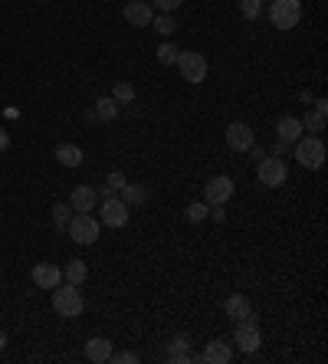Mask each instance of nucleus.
Returning a JSON list of instances; mask_svg holds the SVG:
<instances>
[{"instance_id":"obj_1","label":"nucleus","mask_w":328,"mask_h":364,"mask_svg":"<svg viewBox=\"0 0 328 364\" xmlns=\"http://www.w3.org/2000/svg\"><path fill=\"white\" fill-rule=\"evenodd\" d=\"M83 292H79V286H73V282H59L56 289H53V312H56L59 318H79L83 315Z\"/></svg>"},{"instance_id":"obj_2","label":"nucleus","mask_w":328,"mask_h":364,"mask_svg":"<svg viewBox=\"0 0 328 364\" xmlns=\"http://www.w3.org/2000/svg\"><path fill=\"white\" fill-rule=\"evenodd\" d=\"M292 151H296V161L309 171H319L325 164V144H322L319 134H302L299 142L292 144Z\"/></svg>"},{"instance_id":"obj_3","label":"nucleus","mask_w":328,"mask_h":364,"mask_svg":"<svg viewBox=\"0 0 328 364\" xmlns=\"http://www.w3.org/2000/svg\"><path fill=\"white\" fill-rule=\"evenodd\" d=\"M302 20V4L299 0H272L269 7V23L276 30H292Z\"/></svg>"},{"instance_id":"obj_4","label":"nucleus","mask_w":328,"mask_h":364,"mask_svg":"<svg viewBox=\"0 0 328 364\" xmlns=\"http://www.w3.org/2000/svg\"><path fill=\"white\" fill-rule=\"evenodd\" d=\"M66 233H69L73 243H79V246H92V243L99 240V220H95L92 213H73Z\"/></svg>"},{"instance_id":"obj_5","label":"nucleus","mask_w":328,"mask_h":364,"mask_svg":"<svg viewBox=\"0 0 328 364\" xmlns=\"http://www.w3.org/2000/svg\"><path fill=\"white\" fill-rule=\"evenodd\" d=\"M178 69H181V79H188L190 86H200V82L207 79V73H210L204 53H194V49L181 53V56H178Z\"/></svg>"},{"instance_id":"obj_6","label":"nucleus","mask_w":328,"mask_h":364,"mask_svg":"<svg viewBox=\"0 0 328 364\" xmlns=\"http://www.w3.org/2000/svg\"><path fill=\"white\" fill-rule=\"evenodd\" d=\"M256 177H260L262 187H282L286 177H289V164L282 161V158H260Z\"/></svg>"},{"instance_id":"obj_7","label":"nucleus","mask_w":328,"mask_h":364,"mask_svg":"<svg viewBox=\"0 0 328 364\" xmlns=\"http://www.w3.org/2000/svg\"><path fill=\"white\" fill-rule=\"evenodd\" d=\"M233 194H236V184H233V177H226V174H217V177H210V181L204 184V203L207 207L230 203Z\"/></svg>"},{"instance_id":"obj_8","label":"nucleus","mask_w":328,"mask_h":364,"mask_svg":"<svg viewBox=\"0 0 328 364\" xmlns=\"http://www.w3.org/2000/svg\"><path fill=\"white\" fill-rule=\"evenodd\" d=\"M128 203L122 201V197H102V207H99V220L105 223V227H112V230H119V227H125L128 223Z\"/></svg>"},{"instance_id":"obj_9","label":"nucleus","mask_w":328,"mask_h":364,"mask_svg":"<svg viewBox=\"0 0 328 364\" xmlns=\"http://www.w3.org/2000/svg\"><path fill=\"white\" fill-rule=\"evenodd\" d=\"M233 341L243 355H256L262 345V335L256 328V318H246V322H236V332H233Z\"/></svg>"},{"instance_id":"obj_10","label":"nucleus","mask_w":328,"mask_h":364,"mask_svg":"<svg viewBox=\"0 0 328 364\" xmlns=\"http://www.w3.org/2000/svg\"><path fill=\"white\" fill-rule=\"evenodd\" d=\"M226 144H230V151H250L256 144L253 128L246 122H230V128H226Z\"/></svg>"},{"instance_id":"obj_11","label":"nucleus","mask_w":328,"mask_h":364,"mask_svg":"<svg viewBox=\"0 0 328 364\" xmlns=\"http://www.w3.org/2000/svg\"><path fill=\"white\" fill-rule=\"evenodd\" d=\"M69 207H73L75 213H92L95 207H99V191H95V187H89V184L75 187V191L69 194Z\"/></svg>"},{"instance_id":"obj_12","label":"nucleus","mask_w":328,"mask_h":364,"mask_svg":"<svg viewBox=\"0 0 328 364\" xmlns=\"http://www.w3.org/2000/svg\"><path fill=\"white\" fill-rule=\"evenodd\" d=\"M125 20H128L131 27H151L154 7H151L148 0H128V4H125Z\"/></svg>"},{"instance_id":"obj_13","label":"nucleus","mask_w":328,"mask_h":364,"mask_svg":"<svg viewBox=\"0 0 328 364\" xmlns=\"http://www.w3.org/2000/svg\"><path fill=\"white\" fill-rule=\"evenodd\" d=\"M302 122L296 115H282L279 122H276V138H279V144H286V148H289V144H296L302 138Z\"/></svg>"},{"instance_id":"obj_14","label":"nucleus","mask_w":328,"mask_h":364,"mask_svg":"<svg viewBox=\"0 0 328 364\" xmlns=\"http://www.w3.org/2000/svg\"><path fill=\"white\" fill-rule=\"evenodd\" d=\"M33 282H37V289H56L63 282V269L53 266V263H37L33 266Z\"/></svg>"},{"instance_id":"obj_15","label":"nucleus","mask_w":328,"mask_h":364,"mask_svg":"<svg viewBox=\"0 0 328 364\" xmlns=\"http://www.w3.org/2000/svg\"><path fill=\"white\" fill-rule=\"evenodd\" d=\"M230 358H233L230 341H210V345L204 348V355H197V361H204V364H230Z\"/></svg>"},{"instance_id":"obj_16","label":"nucleus","mask_w":328,"mask_h":364,"mask_svg":"<svg viewBox=\"0 0 328 364\" xmlns=\"http://www.w3.org/2000/svg\"><path fill=\"white\" fill-rule=\"evenodd\" d=\"M109 355H112V341H109L105 335H92L89 341H85V358H89L92 364H105Z\"/></svg>"},{"instance_id":"obj_17","label":"nucleus","mask_w":328,"mask_h":364,"mask_svg":"<svg viewBox=\"0 0 328 364\" xmlns=\"http://www.w3.org/2000/svg\"><path fill=\"white\" fill-rule=\"evenodd\" d=\"M224 312L233 318V322H246V318H256V315H253V306H250V299H246V296H230V299L224 302Z\"/></svg>"},{"instance_id":"obj_18","label":"nucleus","mask_w":328,"mask_h":364,"mask_svg":"<svg viewBox=\"0 0 328 364\" xmlns=\"http://www.w3.org/2000/svg\"><path fill=\"white\" fill-rule=\"evenodd\" d=\"M56 161L63 164V168H79V164L85 161L83 158V148L79 144H69V142H63V144H56Z\"/></svg>"},{"instance_id":"obj_19","label":"nucleus","mask_w":328,"mask_h":364,"mask_svg":"<svg viewBox=\"0 0 328 364\" xmlns=\"http://www.w3.org/2000/svg\"><path fill=\"white\" fill-rule=\"evenodd\" d=\"M188 348H190V335H178L174 341H171V348H168V361H174V364L194 361V355H188Z\"/></svg>"},{"instance_id":"obj_20","label":"nucleus","mask_w":328,"mask_h":364,"mask_svg":"<svg viewBox=\"0 0 328 364\" xmlns=\"http://www.w3.org/2000/svg\"><path fill=\"white\" fill-rule=\"evenodd\" d=\"M63 279L66 282H73V286H83L85 279H89V266H85L83 259H73V263H66L63 266Z\"/></svg>"},{"instance_id":"obj_21","label":"nucleus","mask_w":328,"mask_h":364,"mask_svg":"<svg viewBox=\"0 0 328 364\" xmlns=\"http://www.w3.org/2000/svg\"><path fill=\"white\" fill-rule=\"evenodd\" d=\"M92 115L99 118V122H115V118H119V102H115L112 96L99 99V102H95V108H92Z\"/></svg>"},{"instance_id":"obj_22","label":"nucleus","mask_w":328,"mask_h":364,"mask_svg":"<svg viewBox=\"0 0 328 364\" xmlns=\"http://www.w3.org/2000/svg\"><path fill=\"white\" fill-rule=\"evenodd\" d=\"M122 201L128 203V207H141V203L148 201V191H145L141 184H128V181H125V187H122Z\"/></svg>"},{"instance_id":"obj_23","label":"nucleus","mask_w":328,"mask_h":364,"mask_svg":"<svg viewBox=\"0 0 328 364\" xmlns=\"http://www.w3.org/2000/svg\"><path fill=\"white\" fill-rule=\"evenodd\" d=\"M325 118H328V112H322V108H315V112H309L305 118H299L302 122V132H309V134H319V132H325Z\"/></svg>"},{"instance_id":"obj_24","label":"nucleus","mask_w":328,"mask_h":364,"mask_svg":"<svg viewBox=\"0 0 328 364\" xmlns=\"http://www.w3.org/2000/svg\"><path fill=\"white\" fill-rule=\"evenodd\" d=\"M112 99L119 102V106H128V102H135V86H131L128 79H119L112 86Z\"/></svg>"},{"instance_id":"obj_25","label":"nucleus","mask_w":328,"mask_h":364,"mask_svg":"<svg viewBox=\"0 0 328 364\" xmlns=\"http://www.w3.org/2000/svg\"><path fill=\"white\" fill-rule=\"evenodd\" d=\"M154 56H158V63H164V66H174L178 63V56H181V49L171 43V39H164L158 49H154Z\"/></svg>"},{"instance_id":"obj_26","label":"nucleus","mask_w":328,"mask_h":364,"mask_svg":"<svg viewBox=\"0 0 328 364\" xmlns=\"http://www.w3.org/2000/svg\"><path fill=\"white\" fill-rule=\"evenodd\" d=\"M69 220H73V207H69V201H66V203H53V223H56V230H66Z\"/></svg>"},{"instance_id":"obj_27","label":"nucleus","mask_w":328,"mask_h":364,"mask_svg":"<svg viewBox=\"0 0 328 364\" xmlns=\"http://www.w3.org/2000/svg\"><path fill=\"white\" fill-rule=\"evenodd\" d=\"M151 27L158 30L161 37H174V30H178V23H174V17H171V13H158V17L151 20Z\"/></svg>"},{"instance_id":"obj_28","label":"nucleus","mask_w":328,"mask_h":364,"mask_svg":"<svg viewBox=\"0 0 328 364\" xmlns=\"http://www.w3.org/2000/svg\"><path fill=\"white\" fill-rule=\"evenodd\" d=\"M207 213H210V207H207L204 201H194V203H188L184 217H188L190 223H200V220H207Z\"/></svg>"},{"instance_id":"obj_29","label":"nucleus","mask_w":328,"mask_h":364,"mask_svg":"<svg viewBox=\"0 0 328 364\" xmlns=\"http://www.w3.org/2000/svg\"><path fill=\"white\" fill-rule=\"evenodd\" d=\"M240 13H243V20H260L262 0H240Z\"/></svg>"},{"instance_id":"obj_30","label":"nucleus","mask_w":328,"mask_h":364,"mask_svg":"<svg viewBox=\"0 0 328 364\" xmlns=\"http://www.w3.org/2000/svg\"><path fill=\"white\" fill-rule=\"evenodd\" d=\"M109 361H115V364H138V355H135V351H112Z\"/></svg>"},{"instance_id":"obj_31","label":"nucleus","mask_w":328,"mask_h":364,"mask_svg":"<svg viewBox=\"0 0 328 364\" xmlns=\"http://www.w3.org/2000/svg\"><path fill=\"white\" fill-rule=\"evenodd\" d=\"M151 7L161 10V13H174L181 7V0H151Z\"/></svg>"},{"instance_id":"obj_32","label":"nucleus","mask_w":328,"mask_h":364,"mask_svg":"<svg viewBox=\"0 0 328 364\" xmlns=\"http://www.w3.org/2000/svg\"><path fill=\"white\" fill-rule=\"evenodd\" d=\"M105 187H112V191H122V187H125V174H122V171H109V181H105Z\"/></svg>"},{"instance_id":"obj_33","label":"nucleus","mask_w":328,"mask_h":364,"mask_svg":"<svg viewBox=\"0 0 328 364\" xmlns=\"http://www.w3.org/2000/svg\"><path fill=\"white\" fill-rule=\"evenodd\" d=\"M207 217H214L217 223H224V220H226V211H224V203H217V207H210V213H207Z\"/></svg>"},{"instance_id":"obj_34","label":"nucleus","mask_w":328,"mask_h":364,"mask_svg":"<svg viewBox=\"0 0 328 364\" xmlns=\"http://www.w3.org/2000/svg\"><path fill=\"white\" fill-rule=\"evenodd\" d=\"M7 148H10V134L0 128V151H7Z\"/></svg>"},{"instance_id":"obj_35","label":"nucleus","mask_w":328,"mask_h":364,"mask_svg":"<svg viewBox=\"0 0 328 364\" xmlns=\"http://www.w3.org/2000/svg\"><path fill=\"white\" fill-rule=\"evenodd\" d=\"M4 348H7V332L0 328V355H4Z\"/></svg>"}]
</instances>
